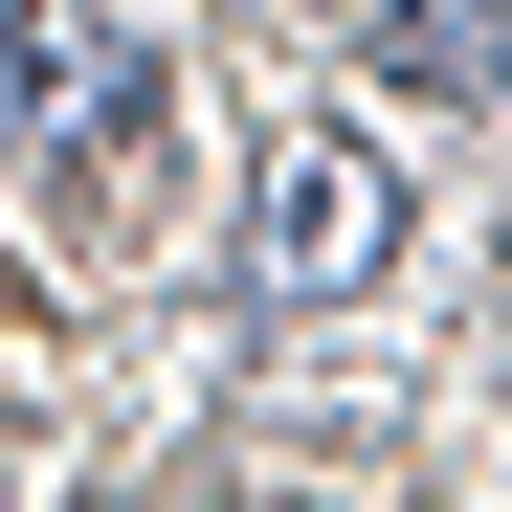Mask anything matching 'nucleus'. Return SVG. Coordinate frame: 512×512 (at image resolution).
Masks as SVG:
<instances>
[{
	"instance_id": "f03ea898",
	"label": "nucleus",
	"mask_w": 512,
	"mask_h": 512,
	"mask_svg": "<svg viewBox=\"0 0 512 512\" xmlns=\"http://www.w3.org/2000/svg\"><path fill=\"white\" fill-rule=\"evenodd\" d=\"M0 90H23V156H45V134H112V23H90V0H23Z\"/></svg>"
},
{
	"instance_id": "f257e3e1",
	"label": "nucleus",
	"mask_w": 512,
	"mask_h": 512,
	"mask_svg": "<svg viewBox=\"0 0 512 512\" xmlns=\"http://www.w3.org/2000/svg\"><path fill=\"white\" fill-rule=\"evenodd\" d=\"M401 268V179L357 112H290L268 134V290H379Z\"/></svg>"
},
{
	"instance_id": "7ed1b4c3",
	"label": "nucleus",
	"mask_w": 512,
	"mask_h": 512,
	"mask_svg": "<svg viewBox=\"0 0 512 512\" xmlns=\"http://www.w3.org/2000/svg\"><path fill=\"white\" fill-rule=\"evenodd\" d=\"M379 67H401V90H490L512 23H490V0H379Z\"/></svg>"
}]
</instances>
